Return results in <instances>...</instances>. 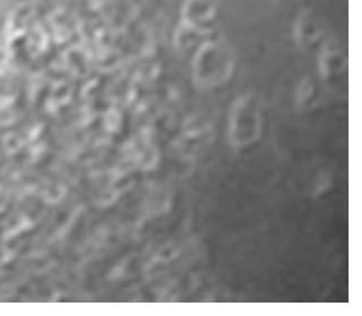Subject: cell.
Returning a JSON list of instances; mask_svg holds the SVG:
<instances>
[{
  "label": "cell",
  "instance_id": "cell-5",
  "mask_svg": "<svg viewBox=\"0 0 362 316\" xmlns=\"http://www.w3.org/2000/svg\"><path fill=\"white\" fill-rule=\"evenodd\" d=\"M313 93V87L310 82L303 80L298 91V103L300 105H305L308 103V98L312 97Z\"/></svg>",
  "mask_w": 362,
  "mask_h": 316
},
{
  "label": "cell",
  "instance_id": "cell-1",
  "mask_svg": "<svg viewBox=\"0 0 362 316\" xmlns=\"http://www.w3.org/2000/svg\"><path fill=\"white\" fill-rule=\"evenodd\" d=\"M235 55L225 42L210 37L194 52L193 76L202 88L220 87L233 76Z\"/></svg>",
  "mask_w": 362,
  "mask_h": 316
},
{
  "label": "cell",
  "instance_id": "cell-2",
  "mask_svg": "<svg viewBox=\"0 0 362 316\" xmlns=\"http://www.w3.org/2000/svg\"><path fill=\"white\" fill-rule=\"evenodd\" d=\"M262 103L258 95L247 93L233 103L229 117V139L233 146L252 145L260 137Z\"/></svg>",
  "mask_w": 362,
  "mask_h": 316
},
{
  "label": "cell",
  "instance_id": "cell-3",
  "mask_svg": "<svg viewBox=\"0 0 362 316\" xmlns=\"http://www.w3.org/2000/svg\"><path fill=\"white\" fill-rule=\"evenodd\" d=\"M218 17V0H184L180 26L206 40L214 34Z\"/></svg>",
  "mask_w": 362,
  "mask_h": 316
},
{
  "label": "cell",
  "instance_id": "cell-4",
  "mask_svg": "<svg viewBox=\"0 0 362 316\" xmlns=\"http://www.w3.org/2000/svg\"><path fill=\"white\" fill-rule=\"evenodd\" d=\"M294 40L305 51L321 49L327 44V30L321 18L313 11H304L294 21Z\"/></svg>",
  "mask_w": 362,
  "mask_h": 316
}]
</instances>
